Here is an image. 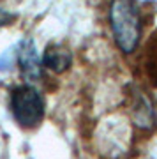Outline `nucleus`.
<instances>
[{"mask_svg":"<svg viewBox=\"0 0 157 159\" xmlns=\"http://www.w3.org/2000/svg\"><path fill=\"white\" fill-rule=\"evenodd\" d=\"M110 25L115 43L123 53H132L138 48L141 35L140 12L134 0H113L110 7Z\"/></svg>","mask_w":157,"mask_h":159,"instance_id":"obj_1","label":"nucleus"},{"mask_svg":"<svg viewBox=\"0 0 157 159\" xmlns=\"http://www.w3.org/2000/svg\"><path fill=\"white\" fill-rule=\"evenodd\" d=\"M9 106L14 120L27 129L39 125L41 120L44 119V99L35 87L28 83L12 89Z\"/></svg>","mask_w":157,"mask_h":159,"instance_id":"obj_2","label":"nucleus"},{"mask_svg":"<svg viewBox=\"0 0 157 159\" xmlns=\"http://www.w3.org/2000/svg\"><path fill=\"white\" fill-rule=\"evenodd\" d=\"M41 64L43 60L37 55L34 41L25 39L18 50V66H20L21 76L28 81H37L41 78Z\"/></svg>","mask_w":157,"mask_h":159,"instance_id":"obj_3","label":"nucleus"},{"mask_svg":"<svg viewBox=\"0 0 157 159\" xmlns=\"http://www.w3.org/2000/svg\"><path fill=\"white\" fill-rule=\"evenodd\" d=\"M43 66L53 73H65L71 67V51L62 44H48L43 51Z\"/></svg>","mask_w":157,"mask_h":159,"instance_id":"obj_4","label":"nucleus"},{"mask_svg":"<svg viewBox=\"0 0 157 159\" xmlns=\"http://www.w3.org/2000/svg\"><path fill=\"white\" fill-rule=\"evenodd\" d=\"M150 44H154V48L148 50V60H146V71L148 76L152 78V81L157 85V39L152 35Z\"/></svg>","mask_w":157,"mask_h":159,"instance_id":"obj_5","label":"nucleus"},{"mask_svg":"<svg viewBox=\"0 0 157 159\" xmlns=\"http://www.w3.org/2000/svg\"><path fill=\"white\" fill-rule=\"evenodd\" d=\"M12 20H14V14H11V12L6 11V9H0V29L6 27V25H9Z\"/></svg>","mask_w":157,"mask_h":159,"instance_id":"obj_6","label":"nucleus"}]
</instances>
